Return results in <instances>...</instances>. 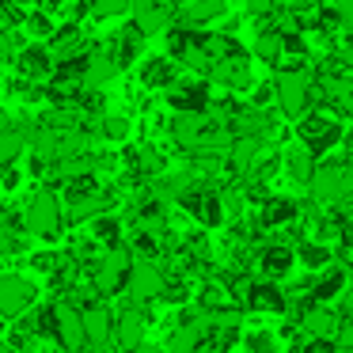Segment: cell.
Returning <instances> with one entry per match:
<instances>
[{"label":"cell","instance_id":"obj_24","mask_svg":"<svg viewBox=\"0 0 353 353\" xmlns=\"http://www.w3.org/2000/svg\"><path fill=\"white\" fill-rule=\"evenodd\" d=\"M92 239L107 251V247H114V243H122V216H114L107 209V213H95L92 216Z\"/></svg>","mask_w":353,"mask_h":353},{"label":"cell","instance_id":"obj_44","mask_svg":"<svg viewBox=\"0 0 353 353\" xmlns=\"http://www.w3.org/2000/svg\"><path fill=\"white\" fill-rule=\"evenodd\" d=\"M42 353H69V350H65V345H57V342H54V345H46V350H42Z\"/></svg>","mask_w":353,"mask_h":353},{"label":"cell","instance_id":"obj_14","mask_svg":"<svg viewBox=\"0 0 353 353\" xmlns=\"http://www.w3.org/2000/svg\"><path fill=\"white\" fill-rule=\"evenodd\" d=\"M103 50H107V54L114 57L118 69H130V65L141 57V50H145V31H141L137 23H125L122 31H118L114 39H110V46H103Z\"/></svg>","mask_w":353,"mask_h":353},{"label":"cell","instance_id":"obj_23","mask_svg":"<svg viewBox=\"0 0 353 353\" xmlns=\"http://www.w3.org/2000/svg\"><path fill=\"white\" fill-rule=\"evenodd\" d=\"M281 168H285V175H289V179H296V183L307 186V179H312V171H315V156L307 152L304 145H300V148H285V152H281Z\"/></svg>","mask_w":353,"mask_h":353},{"label":"cell","instance_id":"obj_8","mask_svg":"<svg viewBox=\"0 0 353 353\" xmlns=\"http://www.w3.org/2000/svg\"><path fill=\"white\" fill-rule=\"evenodd\" d=\"M160 289H163V270L152 259H133L130 274H125V292H130L133 304L160 300Z\"/></svg>","mask_w":353,"mask_h":353},{"label":"cell","instance_id":"obj_28","mask_svg":"<svg viewBox=\"0 0 353 353\" xmlns=\"http://www.w3.org/2000/svg\"><path fill=\"white\" fill-rule=\"evenodd\" d=\"M99 137L107 141V145L130 141V118L125 114H99Z\"/></svg>","mask_w":353,"mask_h":353},{"label":"cell","instance_id":"obj_9","mask_svg":"<svg viewBox=\"0 0 353 353\" xmlns=\"http://www.w3.org/2000/svg\"><path fill=\"white\" fill-rule=\"evenodd\" d=\"M292 221H300V201L296 198H289V194H266V198L259 201L254 224H259L262 232L266 228H289Z\"/></svg>","mask_w":353,"mask_h":353},{"label":"cell","instance_id":"obj_17","mask_svg":"<svg viewBox=\"0 0 353 353\" xmlns=\"http://www.w3.org/2000/svg\"><path fill=\"white\" fill-rule=\"evenodd\" d=\"M201 125H205V114L175 110V118H171V122H163V130L171 133V141H175L183 152H194V148H198V137H201Z\"/></svg>","mask_w":353,"mask_h":353},{"label":"cell","instance_id":"obj_30","mask_svg":"<svg viewBox=\"0 0 353 353\" xmlns=\"http://www.w3.org/2000/svg\"><path fill=\"white\" fill-rule=\"evenodd\" d=\"M31 323H34V334H39V338H50V342H54V338H57V300L42 304L39 312L31 315Z\"/></svg>","mask_w":353,"mask_h":353},{"label":"cell","instance_id":"obj_34","mask_svg":"<svg viewBox=\"0 0 353 353\" xmlns=\"http://www.w3.org/2000/svg\"><path fill=\"white\" fill-rule=\"evenodd\" d=\"M23 27L34 34V39H50V31H54V19H50V12L34 8V12H27V16H23Z\"/></svg>","mask_w":353,"mask_h":353},{"label":"cell","instance_id":"obj_25","mask_svg":"<svg viewBox=\"0 0 353 353\" xmlns=\"http://www.w3.org/2000/svg\"><path fill=\"white\" fill-rule=\"evenodd\" d=\"M251 54L259 57V61H266V65H281V31H274V27H259Z\"/></svg>","mask_w":353,"mask_h":353},{"label":"cell","instance_id":"obj_32","mask_svg":"<svg viewBox=\"0 0 353 353\" xmlns=\"http://www.w3.org/2000/svg\"><path fill=\"white\" fill-rule=\"evenodd\" d=\"M130 12V0H88V16L95 19H114Z\"/></svg>","mask_w":353,"mask_h":353},{"label":"cell","instance_id":"obj_33","mask_svg":"<svg viewBox=\"0 0 353 353\" xmlns=\"http://www.w3.org/2000/svg\"><path fill=\"white\" fill-rule=\"evenodd\" d=\"M243 350L247 353H277V334H270V330H251V334H243Z\"/></svg>","mask_w":353,"mask_h":353},{"label":"cell","instance_id":"obj_16","mask_svg":"<svg viewBox=\"0 0 353 353\" xmlns=\"http://www.w3.org/2000/svg\"><path fill=\"white\" fill-rule=\"evenodd\" d=\"M350 289V270L345 266H323V277H315L312 281V292H307V296L315 300V304H334L338 296H342V292Z\"/></svg>","mask_w":353,"mask_h":353},{"label":"cell","instance_id":"obj_4","mask_svg":"<svg viewBox=\"0 0 353 353\" xmlns=\"http://www.w3.org/2000/svg\"><path fill=\"white\" fill-rule=\"evenodd\" d=\"M130 266H133L130 247H122V243L107 247V251L95 259V266H92V289L99 292L103 300L118 296V292L125 289V274H130Z\"/></svg>","mask_w":353,"mask_h":353},{"label":"cell","instance_id":"obj_5","mask_svg":"<svg viewBox=\"0 0 353 353\" xmlns=\"http://www.w3.org/2000/svg\"><path fill=\"white\" fill-rule=\"evenodd\" d=\"M296 137H300V145H304L312 156H327L334 145H342L345 130H342V122H338V118L315 110V114H300Z\"/></svg>","mask_w":353,"mask_h":353},{"label":"cell","instance_id":"obj_11","mask_svg":"<svg viewBox=\"0 0 353 353\" xmlns=\"http://www.w3.org/2000/svg\"><path fill=\"white\" fill-rule=\"evenodd\" d=\"M213 103L205 80H186V84L168 88V107L171 110H190V114H205V107Z\"/></svg>","mask_w":353,"mask_h":353},{"label":"cell","instance_id":"obj_43","mask_svg":"<svg viewBox=\"0 0 353 353\" xmlns=\"http://www.w3.org/2000/svg\"><path fill=\"white\" fill-rule=\"evenodd\" d=\"M0 130H12V114H8V110H0Z\"/></svg>","mask_w":353,"mask_h":353},{"label":"cell","instance_id":"obj_39","mask_svg":"<svg viewBox=\"0 0 353 353\" xmlns=\"http://www.w3.org/2000/svg\"><path fill=\"white\" fill-rule=\"evenodd\" d=\"M274 103V84H259L251 95V107H270Z\"/></svg>","mask_w":353,"mask_h":353},{"label":"cell","instance_id":"obj_45","mask_svg":"<svg viewBox=\"0 0 353 353\" xmlns=\"http://www.w3.org/2000/svg\"><path fill=\"white\" fill-rule=\"evenodd\" d=\"M0 27H4V0H0Z\"/></svg>","mask_w":353,"mask_h":353},{"label":"cell","instance_id":"obj_38","mask_svg":"<svg viewBox=\"0 0 353 353\" xmlns=\"http://www.w3.org/2000/svg\"><path fill=\"white\" fill-rule=\"evenodd\" d=\"M300 353H338V345H334V338H307Z\"/></svg>","mask_w":353,"mask_h":353},{"label":"cell","instance_id":"obj_6","mask_svg":"<svg viewBox=\"0 0 353 353\" xmlns=\"http://www.w3.org/2000/svg\"><path fill=\"white\" fill-rule=\"evenodd\" d=\"M247 312H270V315H285L289 312V296L277 281H266V277H247L243 292H239Z\"/></svg>","mask_w":353,"mask_h":353},{"label":"cell","instance_id":"obj_31","mask_svg":"<svg viewBox=\"0 0 353 353\" xmlns=\"http://www.w3.org/2000/svg\"><path fill=\"white\" fill-rule=\"evenodd\" d=\"M27 148V141L19 137L16 130H0V168L8 163H19V152Z\"/></svg>","mask_w":353,"mask_h":353},{"label":"cell","instance_id":"obj_41","mask_svg":"<svg viewBox=\"0 0 353 353\" xmlns=\"http://www.w3.org/2000/svg\"><path fill=\"white\" fill-rule=\"evenodd\" d=\"M46 168H50V160H46V156H39V152H34L31 160H27V175H34V179L46 175Z\"/></svg>","mask_w":353,"mask_h":353},{"label":"cell","instance_id":"obj_3","mask_svg":"<svg viewBox=\"0 0 353 353\" xmlns=\"http://www.w3.org/2000/svg\"><path fill=\"white\" fill-rule=\"evenodd\" d=\"M23 228L39 239H57L65 228V205L50 186H42L31 201H27V213H23Z\"/></svg>","mask_w":353,"mask_h":353},{"label":"cell","instance_id":"obj_42","mask_svg":"<svg viewBox=\"0 0 353 353\" xmlns=\"http://www.w3.org/2000/svg\"><path fill=\"white\" fill-rule=\"evenodd\" d=\"M130 353H163V350H160V345H148V342H137Z\"/></svg>","mask_w":353,"mask_h":353},{"label":"cell","instance_id":"obj_12","mask_svg":"<svg viewBox=\"0 0 353 353\" xmlns=\"http://www.w3.org/2000/svg\"><path fill=\"white\" fill-rule=\"evenodd\" d=\"M12 61L19 65V77L39 80V84L50 77V69H54V54H50L46 42H27V46H19Z\"/></svg>","mask_w":353,"mask_h":353},{"label":"cell","instance_id":"obj_20","mask_svg":"<svg viewBox=\"0 0 353 353\" xmlns=\"http://www.w3.org/2000/svg\"><path fill=\"white\" fill-rule=\"evenodd\" d=\"M137 77H141V88H148V92H163V88H171L179 80V69H175V61L163 54V57H148V61L137 69Z\"/></svg>","mask_w":353,"mask_h":353},{"label":"cell","instance_id":"obj_19","mask_svg":"<svg viewBox=\"0 0 353 353\" xmlns=\"http://www.w3.org/2000/svg\"><path fill=\"white\" fill-rule=\"evenodd\" d=\"M57 345H65V350H77L80 342H84V327H80V307L69 304V300H57Z\"/></svg>","mask_w":353,"mask_h":353},{"label":"cell","instance_id":"obj_37","mask_svg":"<svg viewBox=\"0 0 353 353\" xmlns=\"http://www.w3.org/2000/svg\"><path fill=\"white\" fill-rule=\"evenodd\" d=\"M54 262H57V251H34L31 254V270H34V274H50Z\"/></svg>","mask_w":353,"mask_h":353},{"label":"cell","instance_id":"obj_35","mask_svg":"<svg viewBox=\"0 0 353 353\" xmlns=\"http://www.w3.org/2000/svg\"><path fill=\"white\" fill-rule=\"evenodd\" d=\"M281 57H307L304 31H281Z\"/></svg>","mask_w":353,"mask_h":353},{"label":"cell","instance_id":"obj_26","mask_svg":"<svg viewBox=\"0 0 353 353\" xmlns=\"http://www.w3.org/2000/svg\"><path fill=\"white\" fill-rule=\"evenodd\" d=\"M292 254H296L307 270H323L327 262H334L330 259V243H319V239H300V243L292 247Z\"/></svg>","mask_w":353,"mask_h":353},{"label":"cell","instance_id":"obj_2","mask_svg":"<svg viewBox=\"0 0 353 353\" xmlns=\"http://www.w3.org/2000/svg\"><path fill=\"white\" fill-rule=\"evenodd\" d=\"M307 186H312V201H315V205H330V201L350 198V194H353V163L350 160L315 163Z\"/></svg>","mask_w":353,"mask_h":353},{"label":"cell","instance_id":"obj_18","mask_svg":"<svg viewBox=\"0 0 353 353\" xmlns=\"http://www.w3.org/2000/svg\"><path fill=\"white\" fill-rule=\"evenodd\" d=\"M141 334H145V312H141V304H130L122 307V312L114 315V327H110V338H114L122 350H133V345L141 342Z\"/></svg>","mask_w":353,"mask_h":353},{"label":"cell","instance_id":"obj_36","mask_svg":"<svg viewBox=\"0 0 353 353\" xmlns=\"http://www.w3.org/2000/svg\"><path fill=\"white\" fill-rule=\"evenodd\" d=\"M16 50H19V34L12 31V27H0V65L12 61V57H16Z\"/></svg>","mask_w":353,"mask_h":353},{"label":"cell","instance_id":"obj_22","mask_svg":"<svg viewBox=\"0 0 353 353\" xmlns=\"http://www.w3.org/2000/svg\"><path fill=\"white\" fill-rule=\"evenodd\" d=\"M163 152L156 145H133V168H130V175H141V179H156V175H163Z\"/></svg>","mask_w":353,"mask_h":353},{"label":"cell","instance_id":"obj_40","mask_svg":"<svg viewBox=\"0 0 353 353\" xmlns=\"http://www.w3.org/2000/svg\"><path fill=\"white\" fill-rule=\"evenodd\" d=\"M72 353H118V345H110V338L107 342H80Z\"/></svg>","mask_w":353,"mask_h":353},{"label":"cell","instance_id":"obj_13","mask_svg":"<svg viewBox=\"0 0 353 353\" xmlns=\"http://www.w3.org/2000/svg\"><path fill=\"white\" fill-rule=\"evenodd\" d=\"M296 319V327H300V334L304 338H330L334 334V327H338V315H334V307L330 304H307L304 312H296L292 315Z\"/></svg>","mask_w":353,"mask_h":353},{"label":"cell","instance_id":"obj_10","mask_svg":"<svg viewBox=\"0 0 353 353\" xmlns=\"http://www.w3.org/2000/svg\"><path fill=\"white\" fill-rule=\"evenodd\" d=\"M80 327H84V342H107L110 327H114V312L107 300H84L80 304Z\"/></svg>","mask_w":353,"mask_h":353},{"label":"cell","instance_id":"obj_7","mask_svg":"<svg viewBox=\"0 0 353 353\" xmlns=\"http://www.w3.org/2000/svg\"><path fill=\"white\" fill-rule=\"evenodd\" d=\"M34 300H39V285L34 281H27L23 274H0V315L4 319L31 312Z\"/></svg>","mask_w":353,"mask_h":353},{"label":"cell","instance_id":"obj_1","mask_svg":"<svg viewBox=\"0 0 353 353\" xmlns=\"http://www.w3.org/2000/svg\"><path fill=\"white\" fill-rule=\"evenodd\" d=\"M274 99L285 118H300L312 107V69L304 65V57H292L274 77Z\"/></svg>","mask_w":353,"mask_h":353},{"label":"cell","instance_id":"obj_15","mask_svg":"<svg viewBox=\"0 0 353 353\" xmlns=\"http://www.w3.org/2000/svg\"><path fill=\"white\" fill-rule=\"evenodd\" d=\"M209 80L228 92H239V88H251V69H247V57H216L209 65Z\"/></svg>","mask_w":353,"mask_h":353},{"label":"cell","instance_id":"obj_21","mask_svg":"<svg viewBox=\"0 0 353 353\" xmlns=\"http://www.w3.org/2000/svg\"><path fill=\"white\" fill-rule=\"evenodd\" d=\"M84 50H88V39L77 19H69L57 31H50V54L54 57H72V54H84Z\"/></svg>","mask_w":353,"mask_h":353},{"label":"cell","instance_id":"obj_27","mask_svg":"<svg viewBox=\"0 0 353 353\" xmlns=\"http://www.w3.org/2000/svg\"><path fill=\"white\" fill-rule=\"evenodd\" d=\"M194 296V285L186 274H163V289H160V300H168V304L183 307L186 300Z\"/></svg>","mask_w":353,"mask_h":353},{"label":"cell","instance_id":"obj_29","mask_svg":"<svg viewBox=\"0 0 353 353\" xmlns=\"http://www.w3.org/2000/svg\"><path fill=\"white\" fill-rule=\"evenodd\" d=\"M125 247H130L133 259H156V254H160V236H156V232H145V228H133V236Z\"/></svg>","mask_w":353,"mask_h":353}]
</instances>
